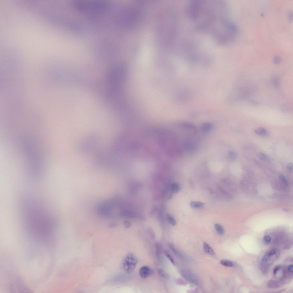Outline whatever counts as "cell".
I'll return each mask as SVG.
<instances>
[{
    "mask_svg": "<svg viewBox=\"0 0 293 293\" xmlns=\"http://www.w3.org/2000/svg\"><path fill=\"white\" fill-rule=\"evenodd\" d=\"M22 203L24 219L23 234L18 238L29 243L45 244L51 242L57 236L54 219L41 203L35 198L28 197Z\"/></svg>",
    "mask_w": 293,
    "mask_h": 293,
    "instance_id": "6da1fadb",
    "label": "cell"
},
{
    "mask_svg": "<svg viewBox=\"0 0 293 293\" xmlns=\"http://www.w3.org/2000/svg\"><path fill=\"white\" fill-rule=\"evenodd\" d=\"M138 261L134 254L129 253L125 256L123 261V267L127 273L130 274L134 271Z\"/></svg>",
    "mask_w": 293,
    "mask_h": 293,
    "instance_id": "7a4b0ae2",
    "label": "cell"
},
{
    "mask_svg": "<svg viewBox=\"0 0 293 293\" xmlns=\"http://www.w3.org/2000/svg\"><path fill=\"white\" fill-rule=\"evenodd\" d=\"M181 274L184 278L188 282L194 284H198L197 279L191 272L187 270H183L181 272Z\"/></svg>",
    "mask_w": 293,
    "mask_h": 293,
    "instance_id": "3957f363",
    "label": "cell"
},
{
    "mask_svg": "<svg viewBox=\"0 0 293 293\" xmlns=\"http://www.w3.org/2000/svg\"><path fill=\"white\" fill-rule=\"evenodd\" d=\"M154 273L153 270L148 266H144L140 269L139 273L140 276L142 278H147L151 276Z\"/></svg>",
    "mask_w": 293,
    "mask_h": 293,
    "instance_id": "277c9868",
    "label": "cell"
},
{
    "mask_svg": "<svg viewBox=\"0 0 293 293\" xmlns=\"http://www.w3.org/2000/svg\"><path fill=\"white\" fill-rule=\"evenodd\" d=\"M203 248L204 252L208 255L211 256H214L216 254L212 248L206 242L203 243Z\"/></svg>",
    "mask_w": 293,
    "mask_h": 293,
    "instance_id": "5b68a950",
    "label": "cell"
},
{
    "mask_svg": "<svg viewBox=\"0 0 293 293\" xmlns=\"http://www.w3.org/2000/svg\"><path fill=\"white\" fill-rule=\"evenodd\" d=\"M255 132L256 134L263 136H266L268 135L267 131L263 128H260L255 129Z\"/></svg>",
    "mask_w": 293,
    "mask_h": 293,
    "instance_id": "8992f818",
    "label": "cell"
},
{
    "mask_svg": "<svg viewBox=\"0 0 293 293\" xmlns=\"http://www.w3.org/2000/svg\"><path fill=\"white\" fill-rule=\"evenodd\" d=\"M212 124L210 123H204L202 125V131L205 133L209 132L212 129Z\"/></svg>",
    "mask_w": 293,
    "mask_h": 293,
    "instance_id": "52a82bcc",
    "label": "cell"
},
{
    "mask_svg": "<svg viewBox=\"0 0 293 293\" xmlns=\"http://www.w3.org/2000/svg\"><path fill=\"white\" fill-rule=\"evenodd\" d=\"M204 203L200 202H192L190 203L191 206L192 208H200L204 205Z\"/></svg>",
    "mask_w": 293,
    "mask_h": 293,
    "instance_id": "ba28073f",
    "label": "cell"
},
{
    "mask_svg": "<svg viewBox=\"0 0 293 293\" xmlns=\"http://www.w3.org/2000/svg\"><path fill=\"white\" fill-rule=\"evenodd\" d=\"M215 229L218 234L220 235H223L225 233L224 228L220 224H216L215 225Z\"/></svg>",
    "mask_w": 293,
    "mask_h": 293,
    "instance_id": "9c48e42d",
    "label": "cell"
},
{
    "mask_svg": "<svg viewBox=\"0 0 293 293\" xmlns=\"http://www.w3.org/2000/svg\"><path fill=\"white\" fill-rule=\"evenodd\" d=\"M171 188L172 191L175 193L178 192L180 189L179 184L177 183H173L171 185Z\"/></svg>",
    "mask_w": 293,
    "mask_h": 293,
    "instance_id": "30bf717a",
    "label": "cell"
},
{
    "mask_svg": "<svg viewBox=\"0 0 293 293\" xmlns=\"http://www.w3.org/2000/svg\"><path fill=\"white\" fill-rule=\"evenodd\" d=\"M166 218L168 222L171 225L173 226L176 225V220L172 216L168 214L166 215Z\"/></svg>",
    "mask_w": 293,
    "mask_h": 293,
    "instance_id": "8fae6325",
    "label": "cell"
},
{
    "mask_svg": "<svg viewBox=\"0 0 293 293\" xmlns=\"http://www.w3.org/2000/svg\"><path fill=\"white\" fill-rule=\"evenodd\" d=\"M184 146L185 149L188 151L191 150L193 148L192 144L190 141H186L184 142Z\"/></svg>",
    "mask_w": 293,
    "mask_h": 293,
    "instance_id": "7c38bea8",
    "label": "cell"
},
{
    "mask_svg": "<svg viewBox=\"0 0 293 293\" xmlns=\"http://www.w3.org/2000/svg\"><path fill=\"white\" fill-rule=\"evenodd\" d=\"M156 254L158 257H159L161 255L163 251L162 247L160 243H157L156 245Z\"/></svg>",
    "mask_w": 293,
    "mask_h": 293,
    "instance_id": "4fadbf2b",
    "label": "cell"
},
{
    "mask_svg": "<svg viewBox=\"0 0 293 293\" xmlns=\"http://www.w3.org/2000/svg\"><path fill=\"white\" fill-rule=\"evenodd\" d=\"M256 156L260 160L267 161L268 160V157L265 154L262 153H259L256 154Z\"/></svg>",
    "mask_w": 293,
    "mask_h": 293,
    "instance_id": "5bb4252c",
    "label": "cell"
},
{
    "mask_svg": "<svg viewBox=\"0 0 293 293\" xmlns=\"http://www.w3.org/2000/svg\"><path fill=\"white\" fill-rule=\"evenodd\" d=\"M220 263L222 265L226 267H230L233 266L232 262L227 260H222L220 261Z\"/></svg>",
    "mask_w": 293,
    "mask_h": 293,
    "instance_id": "9a60e30c",
    "label": "cell"
},
{
    "mask_svg": "<svg viewBox=\"0 0 293 293\" xmlns=\"http://www.w3.org/2000/svg\"><path fill=\"white\" fill-rule=\"evenodd\" d=\"M158 272L159 274L163 278L166 279L169 278V275L164 270L159 269L158 270Z\"/></svg>",
    "mask_w": 293,
    "mask_h": 293,
    "instance_id": "2e32d148",
    "label": "cell"
},
{
    "mask_svg": "<svg viewBox=\"0 0 293 293\" xmlns=\"http://www.w3.org/2000/svg\"><path fill=\"white\" fill-rule=\"evenodd\" d=\"M182 126L184 128H187V129H195V126L192 124H190V123H184L183 124H182Z\"/></svg>",
    "mask_w": 293,
    "mask_h": 293,
    "instance_id": "e0dca14e",
    "label": "cell"
},
{
    "mask_svg": "<svg viewBox=\"0 0 293 293\" xmlns=\"http://www.w3.org/2000/svg\"><path fill=\"white\" fill-rule=\"evenodd\" d=\"M228 156H229V158L230 160L233 161L235 160L236 158L237 154L235 152L231 151L229 153Z\"/></svg>",
    "mask_w": 293,
    "mask_h": 293,
    "instance_id": "ac0fdd59",
    "label": "cell"
},
{
    "mask_svg": "<svg viewBox=\"0 0 293 293\" xmlns=\"http://www.w3.org/2000/svg\"><path fill=\"white\" fill-rule=\"evenodd\" d=\"M273 83L274 85L276 88H278L280 86L279 79L278 77H275L273 79Z\"/></svg>",
    "mask_w": 293,
    "mask_h": 293,
    "instance_id": "d6986e66",
    "label": "cell"
},
{
    "mask_svg": "<svg viewBox=\"0 0 293 293\" xmlns=\"http://www.w3.org/2000/svg\"><path fill=\"white\" fill-rule=\"evenodd\" d=\"M164 253L165 255V256H166L167 258H168L169 260L170 261L171 263H172L173 264V265H174L175 263L174 260L172 258V256H171L170 255L169 253L168 252L166 251V250H164Z\"/></svg>",
    "mask_w": 293,
    "mask_h": 293,
    "instance_id": "ffe728a7",
    "label": "cell"
},
{
    "mask_svg": "<svg viewBox=\"0 0 293 293\" xmlns=\"http://www.w3.org/2000/svg\"><path fill=\"white\" fill-rule=\"evenodd\" d=\"M279 177L281 180L283 181L285 184L286 185H288V183L285 177L284 176V175L282 173H280L278 175Z\"/></svg>",
    "mask_w": 293,
    "mask_h": 293,
    "instance_id": "44dd1931",
    "label": "cell"
},
{
    "mask_svg": "<svg viewBox=\"0 0 293 293\" xmlns=\"http://www.w3.org/2000/svg\"><path fill=\"white\" fill-rule=\"evenodd\" d=\"M169 247L170 248L171 250H172V251H173L174 253L175 254V255H180L179 254L178 252H177V250H176V249L174 247L173 245L169 243Z\"/></svg>",
    "mask_w": 293,
    "mask_h": 293,
    "instance_id": "7402d4cb",
    "label": "cell"
},
{
    "mask_svg": "<svg viewBox=\"0 0 293 293\" xmlns=\"http://www.w3.org/2000/svg\"><path fill=\"white\" fill-rule=\"evenodd\" d=\"M280 109L281 111H283L284 112H286L288 111L289 110V108L288 106L286 105H282Z\"/></svg>",
    "mask_w": 293,
    "mask_h": 293,
    "instance_id": "603a6c76",
    "label": "cell"
},
{
    "mask_svg": "<svg viewBox=\"0 0 293 293\" xmlns=\"http://www.w3.org/2000/svg\"><path fill=\"white\" fill-rule=\"evenodd\" d=\"M264 240L266 242L268 243L271 240V238L269 236H266L264 237Z\"/></svg>",
    "mask_w": 293,
    "mask_h": 293,
    "instance_id": "cb8c5ba5",
    "label": "cell"
},
{
    "mask_svg": "<svg viewBox=\"0 0 293 293\" xmlns=\"http://www.w3.org/2000/svg\"><path fill=\"white\" fill-rule=\"evenodd\" d=\"M276 252L275 250H272L268 252L267 255L268 256H272V255H274L276 253Z\"/></svg>",
    "mask_w": 293,
    "mask_h": 293,
    "instance_id": "d4e9b609",
    "label": "cell"
},
{
    "mask_svg": "<svg viewBox=\"0 0 293 293\" xmlns=\"http://www.w3.org/2000/svg\"><path fill=\"white\" fill-rule=\"evenodd\" d=\"M287 169L289 170H292L293 169V165L292 163H290L287 164L286 166Z\"/></svg>",
    "mask_w": 293,
    "mask_h": 293,
    "instance_id": "484cf974",
    "label": "cell"
},
{
    "mask_svg": "<svg viewBox=\"0 0 293 293\" xmlns=\"http://www.w3.org/2000/svg\"><path fill=\"white\" fill-rule=\"evenodd\" d=\"M124 225L125 227L126 228H128L131 226V224L129 221H125L124 223Z\"/></svg>",
    "mask_w": 293,
    "mask_h": 293,
    "instance_id": "4316f807",
    "label": "cell"
},
{
    "mask_svg": "<svg viewBox=\"0 0 293 293\" xmlns=\"http://www.w3.org/2000/svg\"><path fill=\"white\" fill-rule=\"evenodd\" d=\"M280 267L279 266H277L274 268V270L273 273L274 275H275L277 273V271H278L280 269Z\"/></svg>",
    "mask_w": 293,
    "mask_h": 293,
    "instance_id": "83f0119b",
    "label": "cell"
},
{
    "mask_svg": "<svg viewBox=\"0 0 293 293\" xmlns=\"http://www.w3.org/2000/svg\"><path fill=\"white\" fill-rule=\"evenodd\" d=\"M293 265H290L288 267V270L289 272L290 273H293Z\"/></svg>",
    "mask_w": 293,
    "mask_h": 293,
    "instance_id": "f1b7e54d",
    "label": "cell"
},
{
    "mask_svg": "<svg viewBox=\"0 0 293 293\" xmlns=\"http://www.w3.org/2000/svg\"><path fill=\"white\" fill-rule=\"evenodd\" d=\"M251 102L253 104H254L258 105V104H259V103H258V102L253 100H251Z\"/></svg>",
    "mask_w": 293,
    "mask_h": 293,
    "instance_id": "f546056e",
    "label": "cell"
},
{
    "mask_svg": "<svg viewBox=\"0 0 293 293\" xmlns=\"http://www.w3.org/2000/svg\"><path fill=\"white\" fill-rule=\"evenodd\" d=\"M121 10H122V8H121ZM120 23H121V20H120Z\"/></svg>",
    "mask_w": 293,
    "mask_h": 293,
    "instance_id": "4dcf8cb0",
    "label": "cell"
}]
</instances>
